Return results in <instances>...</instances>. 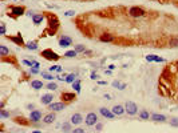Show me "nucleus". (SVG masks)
<instances>
[{"mask_svg":"<svg viewBox=\"0 0 178 133\" xmlns=\"http://www.w3.org/2000/svg\"><path fill=\"white\" fill-rule=\"evenodd\" d=\"M0 116H1V118H8L9 117V112H7L5 109H1L0 110Z\"/></svg>","mask_w":178,"mask_h":133,"instance_id":"473e14b6","label":"nucleus"},{"mask_svg":"<svg viewBox=\"0 0 178 133\" xmlns=\"http://www.w3.org/2000/svg\"><path fill=\"white\" fill-rule=\"evenodd\" d=\"M56 120V114H55V112H50V113H47L43 116V120L42 121L44 122V124H47V125H50V124H52V122Z\"/></svg>","mask_w":178,"mask_h":133,"instance_id":"9b49d317","label":"nucleus"},{"mask_svg":"<svg viewBox=\"0 0 178 133\" xmlns=\"http://www.w3.org/2000/svg\"><path fill=\"white\" fill-rule=\"evenodd\" d=\"M175 65H177V68H178V61H177V63H175Z\"/></svg>","mask_w":178,"mask_h":133,"instance_id":"3c124183","label":"nucleus"},{"mask_svg":"<svg viewBox=\"0 0 178 133\" xmlns=\"http://www.w3.org/2000/svg\"><path fill=\"white\" fill-rule=\"evenodd\" d=\"M43 20H44V15H43V13H35V15L32 16V23L35 24V25L42 24Z\"/></svg>","mask_w":178,"mask_h":133,"instance_id":"aec40b11","label":"nucleus"},{"mask_svg":"<svg viewBox=\"0 0 178 133\" xmlns=\"http://www.w3.org/2000/svg\"><path fill=\"white\" fill-rule=\"evenodd\" d=\"M26 48H27L28 51H36L39 48L38 41H28L27 44H26Z\"/></svg>","mask_w":178,"mask_h":133,"instance_id":"b1692460","label":"nucleus"},{"mask_svg":"<svg viewBox=\"0 0 178 133\" xmlns=\"http://www.w3.org/2000/svg\"><path fill=\"white\" fill-rule=\"evenodd\" d=\"M71 133H85V129H83V128H75Z\"/></svg>","mask_w":178,"mask_h":133,"instance_id":"79ce46f5","label":"nucleus"},{"mask_svg":"<svg viewBox=\"0 0 178 133\" xmlns=\"http://www.w3.org/2000/svg\"><path fill=\"white\" fill-rule=\"evenodd\" d=\"M99 113H101L103 117L108 118V120H112V118L115 117V114L112 113V110L111 109H107V108H105V106L99 108Z\"/></svg>","mask_w":178,"mask_h":133,"instance_id":"ddd939ff","label":"nucleus"},{"mask_svg":"<svg viewBox=\"0 0 178 133\" xmlns=\"http://www.w3.org/2000/svg\"><path fill=\"white\" fill-rule=\"evenodd\" d=\"M105 99H107V100H111V96L108 95V93H106V95H105Z\"/></svg>","mask_w":178,"mask_h":133,"instance_id":"de8ad7c7","label":"nucleus"},{"mask_svg":"<svg viewBox=\"0 0 178 133\" xmlns=\"http://www.w3.org/2000/svg\"><path fill=\"white\" fill-rule=\"evenodd\" d=\"M120 84H122V83H119L118 80H114V81H112V83H111V85H112V87H114V88H118V89H119Z\"/></svg>","mask_w":178,"mask_h":133,"instance_id":"58836bf2","label":"nucleus"},{"mask_svg":"<svg viewBox=\"0 0 178 133\" xmlns=\"http://www.w3.org/2000/svg\"><path fill=\"white\" fill-rule=\"evenodd\" d=\"M169 45H170V47H178V39H177V37L170 39V41H169Z\"/></svg>","mask_w":178,"mask_h":133,"instance_id":"2f4dec72","label":"nucleus"},{"mask_svg":"<svg viewBox=\"0 0 178 133\" xmlns=\"http://www.w3.org/2000/svg\"><path fill=\"white\" fill-rule=\"evenodd\" d=\"M40 56H42L43 59L48 60V61H58L59 59H60V55H58V53L55 52V51H52L51 48L43 49L42 52H40Z\"/></svg>","mask_w":178,"mask_h":133,"instance_id":"f03ea898","label":"nucleus"},{"mask_svg":"<svg viewBox=\"0 0 178 133\" xmlns=\"http://www.w3.org/2000/svg\"><path fill=\"white\" fill-rule=\"evenodd\" d=\"M85 122H86V125H87V126L95 125V124L98 122V114L95 113V112H90V113L86 116Z\"/></svg>","mask_w":178,"mask_h":133,"instance_id":"423d86ee","label":"nucleus"},{"mask_svg":"<svg viewBox=\"0 0 178 133\" xmlns=\"http://www.w3.org/2000/svg\"><path fill=\"white\" fill-rule=\"evenodd\" d=\"M47 23H48V31H50V33L54 35L55 32L58 31L59 24H60L59 19L54 13H47Z\"/></svg>","mask_w":178,"mask_h":133,"instance_id":"f257e3e1","label":"nucleus"},{"mask_svg":"<svg viewBox=\"0 0 178 133\" xmlns=\"http://www.w3.org/2000/svg\"><path fill=\"white\" fill-rule=\"evenodd\" d=\"M66 103L63 101H59V103H51L48 105V109H51V112H60V110L66 109Z\"/></svg>","mask_w":178,"mask_h":133,"instance_id":"1a4fd4ad","label":"nucleus"},{"mask_svg":"<svg viewBox=\"0 0 178 133\" xmlns=\"http://www.w3.org/2000/svg\"><path fill=\"white\" fill-rule=\"evenodd\" d=\"M14 1H16V0H14Z\"/></svg>","mask_w":178,"mask_h":133,"instance_id":"603ef678","label":"nucleus"},{"mask_svg":"<svg viewBox=\"0 0 178 133\" xmlns=\"http://www.w3.org/2000/svg\"><path fill=\"white\" fill-rule=\"evenodd\" d=\"M78 55V52L75 49H71V51H67V52H64V55L63 56L66 57V59H72V57H75Z\"/></svg>","mask_w":178,"mask_h":133,"instance_id":"bb28decb","label":"nucleus"},{"mask_svg":"<svg viewBox=\"0 0 178 133\" xmlns=\"http://www.w3.org/2000/svg\"><path fill=\"white\" fill-rule=\"evenodd\" d=\"M70 121L72 125H79V124H82V121H83V117H82L81 113H74L72 116H71Z\"/></svg>","mask_w":178,"mask_h":133,"instance_id":"f3484780","label":"nucleus"},{"mask_svg":"<svg viewBox=\"0 0 178 133\" xmlns=\"http://www.w3.org/2000/svg\"><path fill=\"white\" fill-rule=\"evenodd\" d=\"M90 79H91V80H98V79H99V76H98L97 72H91V75H90Z\"/></svg>","mask_w":178,"mask_h":133,"instance_id":"ea45409f","label":"nucleus"},{"mask_svg":"<svg viewBox=\"0 0 178 133\" xmlns=\"http://www.w3.org/2000/svg\"><path fill=\"white\" fill-rule=\"evenodd\" d=\"M7 55H9V49H8L5 45H0V56L5 57Z\"/></svg>","mask_w":178,"mask_h":133,"instance_id":"cd10ccee","label":"nucleus"},{"mask_svg":"<svg viewBox=\"0 0 178 133\" xmlns=\"http://www.w3.org/2000/svg\"><path fill=\"white\" fill-rule=\"evenodd\" d=\"M22 63H23L24 65H28L30 68H31L32 65H34V60H31V61H30V60H23V61H22Z\"/></svg>","mask_w":178,"mask_h":133,"instance_id":"4c0bfd02","label":"nucleus"},{"mask_svg":"<svg viewBox=\"0 0 178 133\" xmlns=\"http://www.w3.org/2000/svg\"><path fill=\"white\" fill-rule=\"evenodd\" d=\"M125 109H126V113L130 114V116H135L138 113V106H137L135 103H133V101H126Z\"/></svg>","mask_w":178,"mask_h":133,"instance_id":"39448f33","label":"nucleus"},{"mask_svg":"<svg viewBox=\"0 0 178 133\" xmlns=\"http://www.w3.org/2000/svg\"><path fill=\"white\" fill-rule=\"evenodd\" d=\"M112 113L115 114V116H122V114H125L126 113V109H125V106L123 105H114L112 106Z\"/></svg>","mask_w":178,"mask_h":133,"instance_id":"dca6fc26","label":"nucleus"},{"mask_svg":"<svg viewBox=\"0 0 178 133\" xmlns=\"http://www.w3.org/2000/svg\"><path fill=\"white\" fill-rule=\"evenodd\" d=\"M125 88H127V84H125V83H122V84H120V87H119V91H123Z\"/></svg>","mask_w":178,"mask_h":133,"instance_id":"37998d69","label":"nucleus"},{"mask_svg":"<svg viewBox=\"0 0 178 133\" xmlns=\"http://www.w3.org/2000/svg\"><path fill=\"white\" fill-rule=\"evenodd\" d=\"M95 129H97L98 132H99V130H102V129H103V124H102V122H97V124H95Z\"/></svg>","mask_w":178,"mask_h":133,"instance_id":"a19ab883","label":"nucleus"},{"mask_svg":"<svg viewBox=\"0 0 178 133\" xmlns=\"http://www.w3.org/2000/svg\"><path fill=\"white\" fill-rule=\"evenodd\" d=\"M170 125L171 126H175V128H178V117H174L170 120Z\"/></svg>","mask_w":178,"mask_h":133,"instance_id":"72a5a7b5","label":"nucleus"},{"mask_svg":"<svg viewBox=\"0 0 178 133\" xmlns=\"http://www.w3.org/2000/svg\"><path fill=\"white\" fill-rule=\"evenodd\" d=\"M72 44V39L70 36H67V35H63L62 37L59 39V47L60 48H67V47H70Z\"/></svg>","mask_w":178,"mask_h":133,"instance_id":"9d476101","label":"nucleus"},{"mask_svg":"<svg viewBox=\"0 0 178 133\" xmlns=\"http://www.w3.org/2000/svg\"><path fill=\"white\" fill-rule=\"evenodd\" d=\"M31 88L32 89H35V91H39V89L44 88V84H43L42 80H32L31 81Z\"/></svg>","mask_w":178,"mask_h":133,"instance_id":"6ab92c4d","label":"nucleus"},{"mask_svg":"<svg viewBox=\"0 0 178 133\" xmlns=\"http://www.w3.org/2000/svg\"><path fill=\"white\" fill-rule=\"evenodd\" d=\"M24 13H26V8H24L23 5H11V7H9V13H8V16L16 19V17H19V16H23Z\"/></svg>","mask_w":178,"mask_h":133,"instance_id":"20e7f679","label":"nucleus"},{"mask_svg":"<svg viewBox=\"0 0 178 133\" xmlns=\"http://www.w3.org/2000/svg\"><path fill=\"white\" fill-rule=\"evenodd\" d=\"M62 130L64 133H71L72 132V124H71V121H66L62 124Z\"/></svg>","mask_w":178,"mask_h":133,"instance_id":"4be33fe9","label":"nucleus"},{"mask_svg":"<svg viewBox=\"0 0 178 133\" xmlns=\"http://www.w3.org/2000/svg\"><path fill=\"white\" fill-rule=\"evenodd\" d=\"M145 59H146V61H154V63H163L165 61V59H162V57H159V56H155V55H147Z\"/></svg>","mask_w":178,"mask_h":133,"instance_id":"412c9836","label":"nucleus"},{"mask_svg":"<svg viewBox=\"0 0 178 133\" xmlns=\"http://www.w3.org/2000/svg\"><path fill=\"white\" fill-rule=\"evenodd\" d=\"M99 40H101L102 43H112L115 40V36L111 33H102L101 36H99Z\"/></svg>","mask_w":178,"mask_h":133,"instance_id":"2eb2a0df","label":"nucleus"},{"mask_svg":"<svg viewBox=\"0 0 178 133\" xmlns=\"http://www.w3.org/2000/svg\"><path fill=\"white\" fill-rule=\"evenodd\" d=\"M108 69H110V71H114V69H115V65H114V64L108 65Z\"/></svg>","mask_w":178,"mask_h":133,"instance_id":"49530a36","label":"nucleus"},{"mask_svg":"<svg viewBox=\"0 0 178 133\" xmlns=\"http://www.w3.org/2000/svg\"><path fill=\"white\" fill-rule=\"evenodd\" d=\"M98 84H99V85H106V84H107V81H103V80H99V81H98Z\"/></svg>","mask_w":178,"mask_h":133,"instance_id":"a18cd8bd","label":"nucleus"},{"mask_svg":"<svg viewBox=\"0 0 178 133\" xmlns=\"http://www.w3.org/2000/svg\"><path fill=\"white\" fill-rule=\"evenodd\" d=\"M81 80L78 79V80H75V81H74L72 83V88H74V91L76 92V93H81Z\"/></svg>","mask_w":178,"mask_h":133,"instance_id":"a878e982","label":"nucleus"},{"mask_svg":"<svg viewBox=\"0 0 178 133\" xmlns=\"http://www.w3.org/2000/svg\"><path fill=\"white\" fill-rule=\"evenodd\" d=\"M60 97H62V101L63 103H72V101H75V99H76V95L74 93V92H63L62 95H60Z\"/></svg>","mask_w":178,"mask_h":133,"instance_id":"0eeeda50","label":"nucleus"},{"mask_svg":"<svg viewBox=\"0 0 178 133\" xmlns=\"http://www.w3.org/2000/svg\"><path fill=\"white\" fill-rule=\"evenodd\" d=\"M75 80H78V75H76V73H68V75H67V77H66V83L72 84Z\"/></svg>","mask_w":178,"mask_h":133,"instance_id":"393cba45","label":"nucleus"},{"mask_svg":"<svg viewBox=\"0 0 178 133\" xmlns=\"http://www.w3.org/2000/svg\"><path fill=\"white\" fill-rule=\"evenodd\" d=\"M32 133H42V130H34Z\"/></svg>","mask_w":178,"mask_h":133,"instance_id":"8fccbe9b","label":"nucleus"},{"mask_svg":"<svg viewBox=\"0 0 178 133\" xmlns=\"http://www.w3.org/2000/svg\"><path fill=\"white\" fill-rule=\"evenodd\" d=\"M30 73H31V75H38V73H40V71H39V68L32 67V68H30Z\"/></svg>","mask_w":178,"mask_h":133,"instance_id":"e433bc0d","label":"nucleus"},{"mask_svg":"<svg viewBox=\"0 0 178 133\" xmlns=\"http://www.w3.org/2000/svg\"><path fill=\"white\" fill-rule=\"evenodd\" d=\"M30 121L31 122H39V121H42L43 118H42V110H39V109H34L31 110V113H30Z\"/></svg>","mask_w":178,"mask_h":133,"instance_id":"6e6552de","label":"nucleus"},{"mask_svg":"<svg viewBox=\"0 0 178 133\" xmlns=\"http://www.w3.org/2000/svg\"><path fill=\"white\" fill-rule=\"evenodd\" d=\"M74 49L78 53H85L86 52V47L83 44H76V45L74 47Z\"/></svg>","mask_w":178,"mask_h":133,"instance_id":"c756f323","label":"nucleus"},{"mask_svg":"<svg viewBox=\"0 0 178 133\" xmlns=\"http://www.w3.org/2000/svg\"><path fill=\"white\" fill-rule=\"evenodd\" d=\"M8 39H9V40H11V41H14L16 44V45H26V43H24V40H23V36H22V35L20 33H18L16 35V36H7Z\"/></svg>","mask_w":178,"mask_h":133,"instance_id":"4468645a","label":"nucleus"},{"mask_svg":"<svg viewBox=\"0 0 178 133\" xmlns=\"http://www.w3.org/2000/svg\"><path fill=\"white\" fill-rule=\"evenodd\" d=\"M75 15V11L74 9H68V11L64 12V16H67V17H71V16Z\"/></svg>","mask_w":178,"mask_h":133,"instance_id":"c9c22d12","label":"nucleus"},{"mask_svg":"<svg viewBox=\"0 0 178 133\" xmlns=\"http://www.w3.org/2000/svg\"><path fill=\"white\" fill-rule=\"evenodd\" d=\"M52 100H54V95H52V93H44V95H42V97H40V103H42L43 105H50L51 103H54Z\"/></svg>","mask_w":178,"mask_h":133,"instance_id":"f8f14e48","label":"nucleus"},{"mask_svg":"<svg viewBox=\"0 0 178 133\" xmlns=\"http://www.w3.org/2000/svg\"><path fill=\"white\" fill-rule=\"evenodd\" d=\"M105 73H106V75H111V71H110V69H107V71H105Z\"/></svg>","mask_w":178,"mask_h":133,"instance_id":"09e8293b","label":"nucleus"},{"mask_svg":"<svg viewBox=\"0 0 178 133\" xmlns=\"http://www.w3.org/2000/svg\"><path fill=\"white\" fill-rule=\"evenodd\" d=\"M46 89H48V91H56V89H58V84L54 83V81H50V83L46 85Z\"/></svg>","mask_w":178,"mask_h":133,"instance_id":"c85d7f7f","label":"nucleus"},{"mask_svg":"<svg viewBox=\"0 0 178 133\" xmlns=\"http://www.w3.org/2000/svg\"><path fill=\"white\" fill-rule=\"evenodd\" d=\"M5 31H7V28H5V23H1L0 24V35H5Z\"/></svg>","mask_w":178,"mask_h":133,"instance_id":"f704fd0d","label":"nucleus"},{"mask_svg":"<svg viewBox=\"0 0 178 133\" xmlns=\"http://www.w3.org/2000/svg\"><path fill=\"white\" fill-rule=\"evenodd\" d=\"M27 108H28V109H30V110H34V109H35V105H34V104H28V105H27Z\"/></svg>","mask_w":178,"mask_h":133,"instance_id":"c03bdc74","label":"nucleus"},{"mask_svg":"<svg viewBox=\"0 0 178 133\" xmlns=\"http://www.w3.org/2000/svg\"><path fill=\"white\" fill-rule=\"evenodd\" d=\"M127 15L133 19H138V17H143L146 15V11L143 9L142 7H138V5H134V7H130L127 11Z\"/></svg>","mask_w":178,"mask_h":133,"instance_id":"7ed1b4c3","label":"nucleus"},{"mask_svg":"<svg viewBox=\"0 0 178 133\" xmlns=\"http://www.w3.org/2000/svg\"><path fill=\"white\" fill-rule=\"evenodd\" d=\"M139 117L142 118V120H149V118H150V113H149L147 110H141V112H139Z\"/></svg>","mask_w":178,"mask_h":133,"instance_id":"7c9ffc66","label":"nucleus"},{"mask_svg":"<svg viewBox=\"0 0 178 133\" xmlns=\"http://www.w3.org/2000/svg\"><path fill=\"white\" fill-rule=\"evenodd\" d=\"M150 118L155 122H165L166 121V116H165V114H159V113H153L150 116Z\"/></svg>","mask_w":178,"mask_h":133,"instance_id":"a211bd4d","label":"nucleus"},{"mask_svg":"<svg viewBox=\"0 0 178 133\" xmlns=\"http://www.w3.org/2000/svg\"><path fill=\"white\" fill-rule=\"evenodd\" d=\"M40 75H42V77H43V79L48 80V81H54V80L56 79V76H54V75H51L50 72H46V71H42V72H40Z\"/></svg>","mask_w":178,"mask_h":133,"instance_id":"5701e85b","label":"nucleus"}]
</instances>
